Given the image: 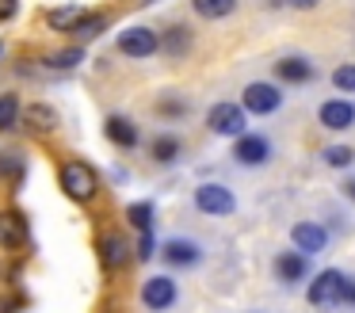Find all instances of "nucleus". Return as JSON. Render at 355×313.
<instances>
[{"mask_svg": "<svg viewBox=\"0 0 355 313\" xmlns=\"http://www.w3.org/2000/svg\"><path fill=\"white\" fill-rule=\"evenodd\" d=\"M344 279H347V271H340V267H324V271H317L313 279H309V287H306V302L313 305V310H321V313L340 310Z\"/></svg>", "mask_w": 355, "mask_h": 313, "instance_id": "f257e3e1", "label": "nucleus"}, {"mask_svg": "<svg viewBox=\"0 0 355 313\" xmlns=\"http://www.w3.org/2000/svg\"><path fill=\"white\" fill-rule=\"evenodd\" d=\"M283 88L279 81H248L245 92H241V107H245L252 119H268V115L283 111Z\"/></svg>", "mask_w": 355, "mask_h": 313, "instance_id": "f03ea898", "label": "nucleus"}, {"mask_svg": "<svg viewBox=\"0 0 355 313\" xmlns=\"http://www.w3.org/2000/svg\"><path fill=\"white\" fill-rule=\"evenodd\" d=\"M230 157L237 160L241 168H263V164H271V157H275V145H271L268 134H260V130H248V134L233 137Z\"/></svg>", "mask_w": 355, "mask_h": 313, "instance_id": "7ed1b4c3", "label": "nucleus"}, {"mask_svg": "<svg viewBox=\"0 0 355 313\" xmlns=\"http://www.w3.org/2000/svg\"><path fill=\"white\" fill-rule=\"evenodd\" d=\"M62 191L73 203H92L96 191H100V176L85 160H69V164H62Z\"/></svg>", "mask_w": 355, "mask_h": 313, "instance_id": "20e7f679", "label": "nucleus"}, {"mask_svg": "<svg viewBox=\"0 0 355 313\" xmlns=\"http://www.w3.org/2000/svg\"><path fill=\"white\" fill-rule=\"evenodd\" d=\"M195 210L207 214V218H230V214L237 210V195H233V187H225V183L207 180V183L195 187Z\"/></svg>", "mask_w": 355, "mask_h": 313, "instance_id": "39448f33", "label": "nucleus"}, {"mask_svg": "<svg viewBox=\"0 0 355 313\" xmlns=\"http://www.w3.org/2000/svg\"><path fill=\"white\" fill-rule=\"evenodd\" d=\"M207 126L218 137H241L248 134V111L241 103H233V99H222V103H214L207 111Z\"/></svg>", "mask_w": 355, "mask_h": 313, "instance_id": "423d86ee", "label": "nucleus"}, {"mask_svg": "<svg viewBox=\"0 0 355 313\" xmlns=\"http://www.w3.org/2000/svg\"><path fill=\"white\" fill-rule=\"evenodd\" d=\"M309 271H313V267H309V256L298 248H279L275 260H271V275H275V282L286 290L302 287V282L309 279Z\"/></svg>", "mask_w": 355, "mask_h": 313, "instance_id": "0eeeda50", "label": "nucleus"}, {"mask_svg": "<svg viewBox=\"0 0 355 313\" xmlns=\"http://www.w3.org/2000/svg\"><path fill=\"white\" fill-rule=\"evenodd\" d=\"M329 244H332V233H329L324 221L302 218L291 226V248L306 252V256H321V252H329Z\"/></svg>", "mask_w": 355, "mask_h": 313, "instance_id": "6e6552de", "label": "nucleus"}, {"mask_svg": "<svg viewBox=\"0 0 355 313\" xmlns=\"http://www.w3.org/2000/svg\"><path fill=\"white\" fill-rule=\"evenodd\" d=\"M161 260L172 271H191V267L202 264V244L195 237H168L161 244Z\"/></svg>", "mask_w": 355, "mask_h": 313, "instance_id": "1a4fd4ad", "label": "nucleus"}, {"mask_svg": "<svg viewBox=\"0 0 355 313\" xmlns=\"http://www.w3.org/2000/svg\"><path fill=\"white\" fill-rule=\"evenodd\" d=\"M317 122H321V130H329V134H347V130L355 126V103L347 96L324 99V103L317 107Z\"/></svg>", "mask_w": 355, "mask_h": 313, "instance_id": "9d476101", "label": "nucleus"}, {"mask_svg": "<svg viewBox=\"0 0 355 313\" xmlns=\"http://www.w3.org/2000/svg\"><path fill=\"white\" fill-rule=\"evenodd\" d=\"M176 298H180V287H176V279H172V275H149V279L141 282V305H146V310H153V313L172 310V305H176Z\"/></svg>", "mask_w": 355, "mask_h": 313, "instance_id": "9b49d317", "label": "nucleus"}, {"mask_svg": "<svg viewBox=\"0 0 355 313\" xmlns=\"http://www.w3.org/2000/svg\"><path fill=\"white\" fill-rule=\"evenodd\" d=\"M271 73H275L279 84H294V88L317 81V65L306 58V53H283V58L271 65Z\"/></svg>", "mask_w": 355, "mask_h": 313, "instance_id": "f8f14e48", "label": "nucleus"}, {"mask_svg": "<svg viewBox=\"0 0 355 313\" xmlns=\"http://www.w3.org/2000/svg\"><path fill=\"white\" fill-rule=\"evenodd\" d=\"M157 50H161V35L149 27H126L119 35V53L126 58H153Z\"/></svg>", "mask_w": 355, "mask_h": 313, "instance_id": "ddd939ff", "label": "nucleus"}, {"mask_svg": "<svg viewBox=\"0 0 355 313\" xmlns=\"http://www.w3.org/2000/svg\"><path fill=\"white\" fill-rule=\"evenodd\" d=\"M100 264H103V271H123L130 264V241L123 233H103L100 237Z\"/></svg>", "mask_w": 355, "mask_h": 313, "instance_id": "4468645a", "label": "nucleus"}, {"mask_svg": "<svg viewBox=\"0 0 355 313\" xmlns=\"http://www.w3.org/2000/svg\"><path fill=\"white\" fill-rule=\"evenodd\" d=\"M27 241V221L16 210H0V248H19Z\"/></svg>", "mask_w": 355, "mask_h": 313, "instance_id": "2eb2a0df", "label": "nucleus"}, {"mask_svg": "<svg viewBox=\"0 0 355 313\" xmlns=\"http://www.w3.org/2000/svg\"><path fill=\"white\" fill-rule=\"evenodd\" d=\"M103 134H107L111 142L119 145V149H134V145L141 142L138 126H134L130 119H123V115H111V119H107V126H103Z\"/></svg>", "mask_w": 355, "mask_h": 313, "instance_id": "dca6fc26", "label": "nucleus"}, {"mask_svg": "<svg viewBox=\"0 0 355 313\" xmlns=\"http://www.w3.org/2000/svg\"><path fill=\"white\" fill-rule=\"evenodd\" d=\"M85 15H88V12H85L80 4H62V8H54V12L46 15V23H50L54 31H65V35H73V31L80 27V19H85Z\"/></svg>", "mask_w": 355, "mask_h": 313, "instance_id": "f3484780", "label": "nucleus"}, {"mask_svg": "<svg viewBox=\"0 0 355 313\" xmlns=\"http://www.w3.org/2000/svg\"><path fill=\"white\" fill-rule=\"evenodd\" d=\"M24 126H31L35 134H50V130L58 126L54 107H46V103H31V107H24Z\"/></svg>", "mask_w": 355, "mask_h": 313, "instance_id": "a211bd4d", "label": "nucleus"}, {"mask_svg": "<svg viewBox=\"0 0 355 313\" xmlns=\"http://www.w3.org/2000/svg\"><path fill=\"white\" fill-rule=\"evenodd\" d=\"M149 153H153L157 164H176L180 153H184V142H180L176 134H157L153 145H149Z\"/></svg>", "mask_w": 355, "mask_h": 313, "instance_id": "6ab92c4d", "label": "nucleus"}, {"mask_svg": "<svg viewBox=\"0 0 355 313\" xmlns=\"http://www.w3.org/2000/svg\"><path fill=\"white\" fill-rule=\"evenodd\" d=\"M191 8L199 19H225L237 12V0H191Z\"/></svg>", "mask_w": 355, "mask_h": 313, "instance_id": "aec40b11", "label": "nucleus"}, {"mask_svg": "<svg viewBox=\"0 0 355 313\" xmlns=\"http://www.w3.org/2000/svg\"><path fill=\"white\" fill-rule=\"evenodd\" d=\"M161 50H168L172 58L187 53V50H191V31H187V27H168L161 35Z\"/></svg>", "mask_w": 355, "mask_h": 313, "instance_id": "412c9836", "label": "nucleus"}, {"mask_svg": "<svg viewBox=\"0 0 355 313\" xmlns=\"http://www.w3.org/2000/svg\"><path fill=\"white\" fill-rule=\"evenodd\" d=\"M321 164H329V168H352L355 164V149H352V145H324V149H321Z\"/></svg>", "mask_w": 355, "mask_h": 313, "instance_id": "4be33fe9", "label": "nucleus"}, {"mask_svg": "<svg viewBox=\"0 0 355 313\" xmlns=\"http://www.w3.org/2000/svg\"><path fill=\"white\" fill-rule=\"evenodd\" d=\"M126 218H130V226L134 229H153V203H130L126 206Z\"/></svg>", "mask_w": 355, "mask_h": 313, "instance_id": "5701e85b", "label": "nucleus"}, {"mask_svg": "<svg viewBox=\"0 0 355 313\" xmlns=\"http://www.w3.org/2000/svg\"><path fill=\"white\" fill-rule=\"evenodd\" d=\"M80 61H85V50H80V46H69V50L50 53L46 65H50V69H73V65H80Z\"/></svg>", "mask_w": 355, "mask_h": 313, "instance_id": "b1692460", "label": "nucleus"}, {"mask_svg": "<svg viewBox=\"0 0 355 313\" xmlns=\"http://www.w3.org/2000/svg\"><path fill=\"white\" fill-rule=\"evenodd\" d=\"M187 111H191L187 99H176V96H161V99H157V115H164V119H184Z\"/></svg>", "mask_w": 355, "mask_h": 313, "instance_id": "393cba45", "label": "nucleus"}, {"mask_svg": "<svg viewBox=\"0 0 355 313\" xmlns=\"http://www.w3.org/2000/svg\"><path fill=\"white\" fill-rule=\"evenodd\" d=\"M103 27H107V19H103V15H96V12H88L85 15V19H80V27L77 31H73V35H77L80 38V42H92V38L96 35H100V31Z\"/></svg>", "mask_w": 355, "mask_h": 313, "instance_id": "a878e982", "label": "nucleus"}, {"mask_svg": "<svg viewBox=\"0 0 355 313\" xmlns=\"http://www.w3.org/2000/svg\"><path fill=\"white\" fill-rule=\"evenodd\" d=\"M332 88L344 92V96H355V65H336L332 69Z\"/></svg>", "mask_w": 355, "mask_h": 313, "instance_id": "bb28decb", "label": "nucleus"}, {"mask_svg": "<svg viewBox=\"0 0 355 313\" xmlns=\"http://www.w3.org/2000/svg\"><path fill=\"white\" fill-rule=\"evenodd\" d=\"M19 99L16 96H0V130H8V126H16V119H19Z\"/></svg>", "mask_w": 355, "mask_h": 313, "instance_id": "cd10ccee", "label": "nucleus"}, {"mask_svg": "<svg viewBox=\"0 0 355 313\" xmlns=\"http://www.w3.org/2000/svg\"><path fill=\"white\" fill-rule=\"evenodd\" d=\"M157 256V237H153V229H146V233L138 237V244H134V260H153Z\"/></svg>", "mask_w": 355, "mask_h": 313, "instance_id": "c85d7f7f", "label": "nucleus"}, {"mask_svg": "<svg viewBox=\"0 0 355 313\" xmlns=\"http://www.w3.org/2000/svg\"><path fill=\"white\" fill-rule=\"evenodd\" d=\"M0 176H8V180H16V176H24V157H0Z\"/></svg>", "mask_w": 355, "mask_h": 313, "instance_id": "c756f323", "label": "nucleus"}, {"mask_svg": "<svg viewBox=\"0 0 355 313\" xmlns=\"http://www.w3.org/2000/svg\"><path fill=\"white\" fill-rule=\"evenodd\" d=\"M340 310H355V275L344 279V294H340Z\"/></svg>", "mask_w": 355, "mask_h": 313, "instance_id": "7c9ffc66", "label": "nucleus"}, {"mask_svg": "<svg viewBox=\"0 0 355 313\" xmlns=\"http://www.w3.org/2000/svg\"><path fill=\"white\" fill-rule=\"evenodd\" d=\"M340 191H344V198H347V203H355V172H347V176H344Z\"/></svg>", "mask_w": 355, "mask_h": 313, "instance_id": "2f4dec72", "label": "nucleus"}, {"mask_svg": "<svg viewBox=\"0 0 355 313\" xmlns=\"http://www.w3.org/2000/svg\"><path fill=\"white\" fill-rule=\"evenodd\" d=\"M286 8H294V12H309V8H317L321 0H283Z\"/></svg>", "mask_w": 355, "mask_h": 313, "instance_id": "473e14b6", "label": "nucleus"}, {"mask_svg": "<svg viewBox=\"0 0 355 313\" xmlns=\"http://www.w3.org/2000/svg\"><path fill=\"white\" fill-rule=\"evenodd\" d=\"M16 4L19 0H0V19H12V15H16Z\"/></svg>", "mask_w": 355, "mask_h": 313, "instance_id": "72a5a7b5", "label": "nucleus"}, {"mask_svg": "<svg viewBox=\"0 0 355 313\" xmlns=\"http://www.w3.org/2000/svg\"><path fill=\"white\" fill-rule=\"evenodd\" d=\"M0 53H4V42H0Z\"/></svg>", "mask_w": 355, "mask_h": 313, "instance_id": "f704fd0d", "label": "nucleus"}]
</instances>
